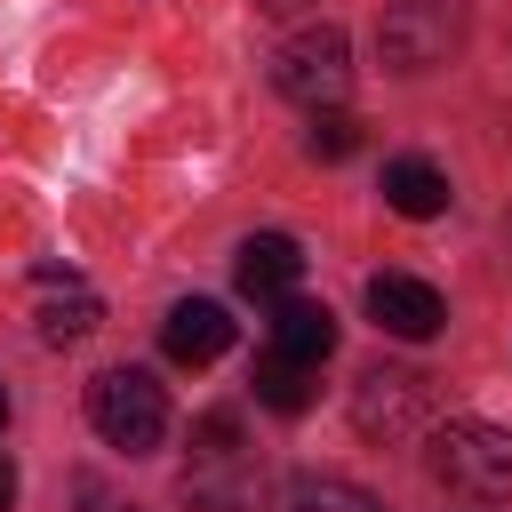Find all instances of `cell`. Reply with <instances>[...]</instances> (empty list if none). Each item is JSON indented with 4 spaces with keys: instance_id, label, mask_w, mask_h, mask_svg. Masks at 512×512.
<instances>
[{
    "instance_id": "obj_1",
    "label": "cell",
    "mask_w": 512,
    "mask_h": 512,
    "mask_svg": "<svg viewBox=\"0 0 512 512\" xmlns=\"http://www.w3.org/2000/svg\"><path fill=\"white\" fill-rule=\"evenodd\" d=\"M432 480L472 496V504H504L512 496V432L504 424H480V416H456L432 432Z\"/></svg>"
},
{
    "instance_id": "obj_2",
    "label": "cell",
    "mask_w": 512,
    "mask_h": 512,
    "mask_svg": "<svg viewBox=\"0 0 512 512\" xmlns=\"http://www.w3.org/2000/svg\"><path fill=\"white\" fill-rule=\"evenodd\" d=\"M272 88H280L288 104H304V112L344 104V88H352V40H344V24H304V32H288L280 56H272Z\"/></svg>"
},
{
    "instance_id": "obj_3",
    "label": "cell",
    "mask_w": 512,
    "mask_h": 512,
    "mask_svg": "<svg viewBox=\"0 0 512 512\" xmlns=\"http://www.w3.org/2000/svg\"><path fill=\"white\" fill-rule=\"evenodd\" d=\"M456 40H464V8L456 0H384V16H376V56L400 80L440 72L456 56Z\"/></svg>"
},
{
    "instance_id": "obj_4",
    "label": "cell",
    "mask_w": 512,
    "mask_h": 512,
    "mask_svg": "<svg viewBox=\"0 0 512 512\" xmlns=\"http://www.w3.org/2000/svg\"><path fill=\"white\" fill-rule=\"evenodd\" d=\"M88 424H96L112 448H128V456H152L160 432H168V400H160V384H152L144 368H104V376L88 384Z\"/></svg>"
},
{
    "instance_id": "obj_5",
    "label": "cell",
    "mask_w": 512,
    "mask_h": 512,
    "mask_svg": "<svg viewBox=\"0 0 512 512\" xmlns=\"http://www.w3.org/2000/svg\"><path fill=\"white\" fill-rule=\"evenodd\" d=\"M424 416H432V376H416V368H368L352 384V424L368 440H384V448L392 440H416Z\"/></svg>"
},
{
    "instance_id": "obj_6",
    "label": "cell",
    "mask_w": 512,
    "mask_h": 512,
    "mask_svg": "<svg viewBox=\"0 0 512 512\" xmlns=\"http://www.w3.org/2000/svg\"><path fill=\"white\" fill-rule=\"evenodd\" d=\"M368 312H376V328H384V336H400V344H424V336H440V328H448L440 288H432V280H416V272H376V280H368Z\"/></svg>"
},
{
    "instance_id": "obj_7",
    "label": "cell",
    "mask_w": 512,
    "mask_h": 512,
    "mask_svg": "<svg viewBox=\"0 0 512 512\" xmlns=\"http://www.w3.org/2000/svg\"><path fill=\"white\" fill-rule=\"evenodd\" d=\"M160 352H168L176 368H208V360H224V352H232V312H224L216 296H184V304H168V320H160Z\"/></svg>"
},
{
    "instance_id": "obj_8",
    "label": "cell",
    "mask_w": 512,
    "mask_h": 512,
    "mask_svg": "<svg viewBox=\"0 0 512 512\" xmlns=\"http://www.w3.org/2000/svg\"><path fill=\"white\" fill-rule=\"evenodd\" d=\"M32 280H40V336H48V344H80V336H96L104 296H96L88 280H72V272H56V264H32Z\"/></svg>"
},
{
    "instance_id": "obj_9",
    "label": "cell",
    "mask_w": 512,
    "mask_h": 512,
    "mask_svg": "<svg viewBox=\"0 0 512 512\" xmlns=\"http://www.w3.org/2000/svg\"><path fill=\"white\" fill-rule=\"evenodd\" d=\"M232 280H240L248 296H288V288L304 280V248H296L288 232H248L240 256H232Z\"/></svg>"
},
{
    "instance_id": "obj_10",
    "label": "cell",
    "mask_w": 512,
    "mask_h": 512,
    "mask_svg": "<svg viewBox=\"0 0 512 512\" xmlns=\"http://www.w3.org/2000/svg\"><path fill=\"white\" fill-rule=\"evenodd\" d=\"M248 384H256V408H272V416H304L312 400H320V360H296V352H264L256 368H248Z\"/></svg>"
},
{
    "instance_id": "obj_11",
    "label": "cell",
    "mask_w": 512,
    "mask_h": 512,
    "mask_svg": "<svg viewBox=\"0 0 512 512\" xmlns=\"http://www.w3.org/2000/svg\"><path fill=\"white\" fill-rule=\"evenodd\" d=\"M272 344L296 352V360H328L336 352V312L312 304V296H280L272 304Z\"/></svg>"
},
{
    "instance_id": "obj_12",
    "label": "cell",
    "mask_w": 512,
    "mask_h": 512,
    "mask_svg": "<svg viewBox=\"0 0 512 512\" xmlns=\"http://www.w3.org/2000/svg\"><path fill=\"white\" fill-rule=\"evenodd\" d=\"M384 208L392 216H440L448 208V176L432 168V160H384Z\"/></svg>"
},
{
    "instance_id": "obj_13",
    "label": "cell",
    "mask_w": 512,
    "mask_h": 512,
    "mask_svg": "<svg viewBox=\"0 0 512 512\" xmlns=\"http://www.w3.org/2000/svg\"><path fill=\"white\" fill-rule=\"evenodd\" d=\"M272 512H376V496L352 488V480H336V472H296L272 496Z\"/></svg>"
},
{
    "instance_id": "obj_14",
    "label": "cell",
    "mask_w": 512,
    "mask_h": 512,
    "mask_svg": "<svg viewBox=\"0 0 512 512\" xmlns=\"http://www.w3.org/2000/svg\"><path fill=\"white\" fill-rule=\"evenodd\" d=\"M304 144H312V160H352L360 152V128H352V112L328 104V112H312V136Z\"/></svg>"
},
{
    "instance_id": "obj_15",
    "label": "cell",
    "mask_w": 512,
    "mask_h": 512,
    "mask_svg": "<svg viewBox=\"0 0 512 512\" xmlns=\"http://www.w3.org/2000/svg\"><path fill=\"white\" fill-rule=\"evenodd\" d=\"M192 456H200V464H232V456H240V416H232V408L200 416V424H192Z\"/></svg>"
},
{
    "instance_id": "obj_16",
    "label": "cell",
    "mask_w": 512,
    "mask_h": 512,
    "mask_svg": "<svg viewBox=\"0 0 512 512\" xmlns=\"http://www.w3.org/2000/svg\"><path fill=\"white\" fill-rule=\"evenodd\" d=\"M0 512H16V464L0 456Z\"/></svg>"
},
{
    "instance_id": "obj_17",
    "label": "cell",
    "mask_w": 512,
    "mask_h": 512,
    "mask_svg": "<svg viewBox=\"0 0 512 512\" xmlns=\"http://www.w3.org/2000/svg\"><path fill=\"white\" fill-rule=\"evenodd\" d=\"M264 16H296V8H312V0H256Z\"/></svg>"
},
{
    "instance_id": "obj_18",
    "label": "cell",
    "mask_w": 512,
    "mask_h": 512,
    "mask_svg": "<svg viewBox=\"0 0 512 512\" xmlns=\"http://www.w3.org/2000/svg\"><path fill=\"white\" fill-rule=\"evenodd\" d=\"M0 424H8V384H0Z\"/></svg>"
}]
</instances>
